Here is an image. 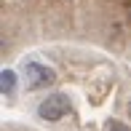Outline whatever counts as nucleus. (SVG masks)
<instances>
[{
	"mask_svg": "<svg viewBox=\"0 0 131 131\" xmlns=\"http://www.w3.org/2000/svg\"><path fill=\"white\" fill-rule=\"evenodd\" d=\"M70 110H72V104H70V99L64 96V94H51V96L43 99V104L38 107V115L43 118V121H62Z\"/></svg>",
	"mask_w": 131,
	"mask_h": 131,
	"instance_id": "1",
	"label": "nucleus"
},
{
	"mask_svg": "<svg viewBox=\"0 0 131 131\" xmlns=\"http://www.w3.org/2000/svg\"><path fill=\"white\" fill-rule=\"evenodd\" d=\"M0 83H3V94L8 96V94H14V88H16V75L11 72V70H3V72H0Z\"/></svg>",
	"mask_w": 131,
	"mask_h": 131,
	"instance_id": "3",
	"label": "nucleus"
},
{
	"mask_svg": "<svg viewBox=\"0 0 131 131\" xmlns=\"http://www.w3.org/2000/svg\"><path fill=\"white\" fill-rule=\"evenodd\" d=\"M24 75H27L29 88H43V86H51L53 83V70L43 67V64H38V62L24 64Z\"/></svg>",
	"mask_w": 131,
	"mask_h": 131,
	"instance_id": "2",
	"label": "nucleus"
},
{
	"mask_svg": "<svg viewBox=\"0 0 131 131\" xmlns=\"http://www.w3.org/2000/svg\"><path fill=\"white\" fill-rule=\"evenodd\" d=\"M128 115H131V104H128Z\"/></svg>",
	"mask_w": 131,
	"mask_h": 131,
	"instance_id": "5",
	"label": "nucleus"
},
{
	"mask_svg": "<svg viewBox=\"0 0 131 131\" xmlns=\"http://www.w3.org/2000/svg\"><path fill=\"white\" fill-rule=\"evenodd\" d=\"M110 131H128V128H126V126H121V123H115V126H112Z\"/></svg>",
	"mask_w": 131,
	"mask_h": 131,
	"instance_id": "4",
	"label": "nucleus"
}]
</instances>
